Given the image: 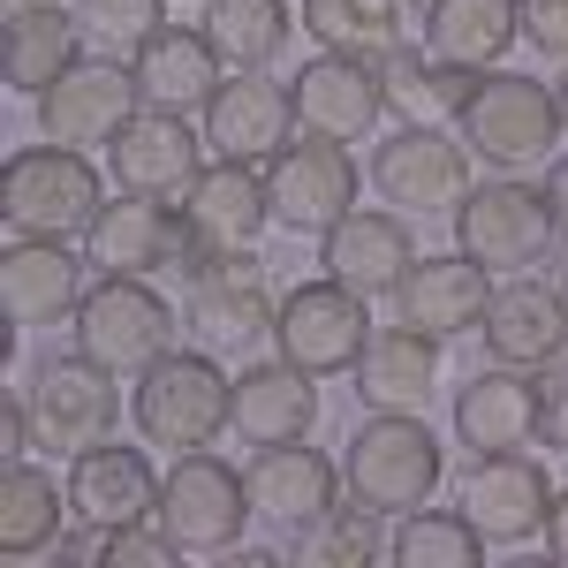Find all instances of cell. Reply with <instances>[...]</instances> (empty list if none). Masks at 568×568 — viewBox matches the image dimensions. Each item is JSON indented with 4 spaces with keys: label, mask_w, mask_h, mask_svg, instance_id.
I'll list each match as a JSON object with an SVG mask.
<instances>
[{
    "label": "cell",
    "mask_w": 568,
    "mask_h": 568,
    "mask_svg": "<svg viewBox=\"0 0 568 568\" xmlns=\"http://www.w3.org/2000/svg\"><path fill=\"white\" fill-rule=\"evenodd\" d=\"M342 485L372 516H409L439 493V439L417 409H372L349 433L342 455Z\"/></svg>",
    "instance_id": "obj_1"
},
{
    "label": "cell",
    "mask_w": 568,
    "mask_h": 568,
    "mask_svg": "<svg viewBox=\"0 0 568 568\" xmlns=\"http://www.w3.org/2000/svg\"><path fill=\"white\" fill-rule=\"evenodd\" d=\"M130 417L144 447H168V455H190V447H213L227 425H235V379L220 372L213 356L197 349H168L130 394Z\"/></svg>",
    "instance_id": "obj_2"
},
{
    "label": "cell",
    "mask_w": 568,
    "mask_h": 568,
    "mask_svg": "<svg viewBox=\"0 0 568 568\" xmlns=\"http://www.w3.org/2000/svg\"><path fill=\"white\" fill-rule=\"evenodd\" d=\"M106 205V182L91 168L77 144H23V152H8V168H0V220H8V235H84L91 220Z\"/></svg>",
    "instance_id": "obj_3"
},
{
    "label": "cell",
    "mask_w": 568,
    "mask_h": 568,
    "mask_svg": "<svg viewBox=\"0 0 568 568\" xmlns=\"http://www.w3.org/2000/svg\"><path fill=\"white\" fill-rule=\"evenodd\" d=\"M77 349L114 379H144L175 349V311L144 273H99V288H84L77 304Z\"/></svg>",
    "instance_id": "obj_4"
},
{
    "label": "cell",
    "mask_w": 568,
    "mask_h": 568,
    "mask_svg": "<svg viewBox=\"0 0 568 568\" xmlns=\"http://www.w3.org/2000/svg\"><path fill=\"white\" fill-rule=\"evenodd\" d=\"M455 130H463V144H470V160L516 175V168L554 160V144H561V106H554V84L485 69L478 91H470V106L455 114Z\"/></svg>",
    "instance_id": "obj_5"
},
{
    "label": "cell",
    "mask_w": 568,
    "mask_h": 568,
    "mask_svg": "<svg viewBox=\"0 0 568 568\" xmlns=\"http://www.w3.org/2000/svg\"><path fill=\"white\" fill-rule=\"evenodd\" d=\"M455 251H470L478 265L493 273H524L554 251V235H561V220L546 205V182L530 190L516 175H493V182H470V197L455 205Z\"/></svg>",
    "instance_id": "obj_6"
},
{
    "label": "cell",
    "mask_w": 568,
    "mask_h": 568,
    "mask_svg": "<svg viewBox=\"0 0 568 568\" xmlns=\"http://www.w3.org/2000/svg\"><path fill=\"white\" fill-rule=\"evenodd\" d=\"M251 516H258L251 508V478L227 470L205 447H190V455H175V470L160 478V516L152 524L168 530L182 554H227V546H243Z\"/></svg>",
    "instance_id": "obj_7"
},
{
    "label": "cell",
    "mask_w": 568,
    "mask_h": 568,
    "mask_svg": "<svg viewBox=\"0 0 568 568\" xmlns=\"http://www.w3.org/2000/svg\"><path fill=\"white\" fill-rule=\"evenodd\" d=\"M265 227H273V197H265V175L251 160H213L205 175L190 182L182 197V273H205L227 251H251Z\"/></svg>",
    "instance_id": "obj_8"
},
{
    "label": "cell",
    "mask_w": 568,
    "mask_h": 568,
    "mask_svg": "<svg viewBox=\"0 0 568 568\" xmlns=\"http://www.w3.org/2000/svg\"><path fill=\"white\" fill-rule=\"evenodd\" d=\"M364 304H372V296L342 288L334 273H326V281H304V288L281 296L273 349L288 356L296 372H311V379H342V372H356V356L372 342V311Z\"/></svg>",
    "instance_id": "obj_9"
},
{
    "label": "cell",
    "mask_w": 568,
    "mask_h": 568,
    "mask_svg": "<svg viewBox=\"0 0 568 568\" xmlns=\"http://www.w3.org/2000/svg\"><path fill=\"white\" fill-rule=\"evenodd\" d=\"M31 402V439L45 455H84L99 439H114V417H122V394H114V372L77 356H45L39 379L23 387Z\"/></svg>",
    "instance_id": "obj_10"
},
{
    "label": "cell",
    "mask_w": 568,
    "mask_h": 568,
    "mask_svg": "<svg viewBox=\"0 0 568 568\" xmlns=\"http://www.w3.org/2000/svg\"><path fill=\"white\" fill-rule=\"evenodd\" d=\"M265 197H273V220H281L288 235H326L334 220L356 213L349 144H334V136H288V144L265 160Z\"/></svg>",
    "instance_id": "obj_11"
},
{
    "label": "cell",
    "mask_w": 568,
    "mask_h": 568,
    "mask_svg": "<svg viewBox=\"0 0 568 568\" xmlns=\"http://www.w3.org/2000/svg\"><path fill=\"white\" fill-rule=\"evenodd\" d=\"M136 106H144V91H136L130 61H114V53H84L69 77H53V84L39 91V136L91 152V144H114Z\"/></svg>",
    "instance_id": "obj_12"
},
{
    "label": "cell",
    "mask_w": 568,
    "mask_h": 568,
    "mask_svg": "<svg viewBox=\"0 0 568 568\" xmlns=\"http://www.w3.org/2000/svg\"><path fill=\"white\" fill-rule=\"evenodd\" d=\"M455 508L478 524L485 546H524V538H546V516H554V478L546 463L516 447V455H478L463 485H455Z\"/></svg>",
    "instance_id": "obj_13"
},
{
    "label": "cell",
    "mask_w": 568,
    "mask_h": 568,
    "mask_svg": "<svg viewBox=\"0 0 568 568\" xmlns=\"http://www.w3.org/2000/svg\"><path fill=\"white\" fill-rule=\"evenodd\" d=\"M106 175L114 190H136V197H160V205H182L190 182L205 175V136L190 130V114H168V106H136L122 136L106 144Z\"/></svg>",
    "instance_id": "obj_14"
},
{
    "label": "cell",
    "mask_w": 568,
    "mask_h": 568,
    "mask_svg": "<svg viewBox=\"0 0 568 568\" xmlns=\"http://www.w3.org/2000/svg\"><path fill=\"white\" fill-rule=\"evenodd\" d=\"M273 318H281V296L265 288L251 251H227L205 273H190V334L205 349H227V356L258 349V342H273Z\"/></svg>",
    "instance_id": "obj_15"
},
{
    "label": "cell",
    "mask_w": 568,
    "mask_h": 568,
    "mask_svg": "<svg viewBox=\"0 0 568 568\" xmlns=\"http://www.w3.org/2000/svg\"><path fill=\"white\" fill-rule=\"evenodd\" d=\"M372 182H379V197H387L394 213H409V220L417 213H455V205L470 197V152H463L455 136L402 122V130L379 144Z\"/></svg>",
    "instance_id": "obj_16"
},
{
    "label": "cell",
    "mask_w": 568,
    "mask_h": 568,
    "mask_svg": "<svg viewBox=\"0 0 568 568\" xmlns=\"http://www.w3.org/2000/svg\"><path fill=\"white\" fill-rule=\"evenodd\" d=\"M288 99H296V130L334 136V144H356L387 114L379 61H364V53H311L304 69L288 77Z\"/></svg>",
    "instance_id": "obj_17"
},
{
    "label": "cell",
    "mask_w": 568,
    "mask_h": 568,
    "mask_svg": "<svg viewBox=\"0 0 568 568\" xmlns=\"http://www.w3.org/2000/svg\"><path fill=\"white\" fill-rule=\"evenodd\" d=\"M84 265L91 258L69 251V235H8V251H0V311H8V334L77 318V304H84Z\"/></svg>",
    "instance_id": "obj_18"
},
{
    "label": "cell",
    "mask_w": 568,
    "mask_h": 568,
    "mask_svg": "<svg viewBox=\"0 0 568 568\" xmlns=\"http://www.w3.org/2000/svg\"><path fill=\"white\" fill-rule=\"evenodd\" d=\"M69 516L84 530L152 524L160 516V470H152V455L144 447H114V439L69 455Z\"/></svg>",
    "instance_id": "obj_19"
},
{
    "label": "cell",
    "mask_w": 568,
    "mask_h": 568,
    "mask_svg": "<svg viewBox=\"0 0 568 568\" xmlns=\"http://www.w3.org/2000/svg\"><path fill=\"white\" fill-rule=\"evenodd\" d=\"M130 69H136L144 106H168V114H205L213 91L227 84L213 31H190V23H160L144 45H130Z\"/></svg>",
    "instance_id": "obj_20"
},
{
    "label": "cell",
    "mask_w": 568,
    "mask_h": 568,
    "mask_svg": "<svg viewBox=\"0 0 568 568\" xmlns=\"http://www.w3.org/2000/svg\"><path fill=\"white\" fill-rule=\"evenodd\" d=\"M485 304H493V265H478L470 251H447V258H417L394 288V311L417 326V334H470L485 326Z\"/></svg>",
    "instance_id": "obj_21"
},
{
    "label": "cell",
    "mask_w": 568,
    "mask_h": 568,
    "mask_svg": "<svg viewBox=\"0 0 568 568\" xmlns=\"http://www.w3.org/2000/svg\"><path fill=\"white\" fill-rule=\"evenodd\" d=\"M288 130H296V99L281 84H265L258 69L227 77L213 91V106H205V152L213 160H251V168H265L288 144Z\"/></svg>",
    "instance_id": "obj_22"
},
{
    "label": "cell",
    "mask_w": 568,
    "mask_h": 568,
    "mask_svg": "<svg viewBox=\"0 0 568 568\" xmlns=\"http://www.w3.org/2000/svg\"><path fill=\"white\" fill-rule=\"evenodd\" d=\"M478 334H485V349H493V364L546 372L554 356H568V296L546 288V281H508V288H493Z\"/></svg>",
    "instance_id": "obj_23"
},
{
    "label": "cell",
    "mask_w": 568,
    "mask_h": 568,
    "mask_svg": "<svg viewBox=\"0 0 568 568\" xmlns=\"http://www.w3.org/2000/svg\"><path fill=\"white\" fill-rule=\"evenodd\" d=\"M243 478H251V508H258V524L304 530V524H318L326 508H342V500H334V493H342V463H326V455L304 447V439H288V447H258Z\"/></svg>",
    "instance_id": "obj_24"
},
{
    "label": "cell",
    "mask_w": 568,
    "mask_h": 568,
    "mask_svg": "<svg viewBox=\"0 0 568 568\" xmlns=\"http://www.w3.org/2000/svg\"><path fill=\"white\" fill-rule=\"evenodd\" d=\"M182 251V205H160V197H106L99 220L84 227V258L99 273H152V265H175Z\"/></svg>",
    "instance_id": "obj_25"
},
{
    "label": "cell",
    "mask_w": 568,
    "mask_h": 568,
    "mask_svg": "<svg viewBox=\"0 0 568 568\" xmlns=\"http://www.w3.org/2000/svg\"><path fill=\"white\" fill-rule=\"evenodd\" d=\"M318 265H326L342 288H356V296H394L402 273L417 265V251H409V213H349V220H334Z\"/></svg>",
    "instance_id": "obj_26"
},
{
    "label": "cell",
    "mask_w": 568,
    "mask_h": 568,
    "mask_svg": "<svg viewBox=\"0 0 568 568\" xmlns=\"http://www.w3.org/2000/svg\"><path fill=\"white\" fill-rule=\"evenodd\" d=\"M455 433L470 455H516L538 439V379L516 364H493L455 394Z\"/></svg>",
    "instance_id": "obj_27"
},
{
    "label": "cell",
    "mask_w": 568,
    "mask_h": 568,
    "mask_svg": "<svg viewBox=\"0 0 568 568\" xmlns=\"http://www.w3.org/2000/svg\"><path fill=\"white\" fill-rule=\"evenodd\" d=\"M311 425H318V387H311V372H296L288 356L235 372V439H251V447H288V439H304Z\"/></svg>",
    "instance_id": "obj_28"
},
{
    "label": "cell",
    "mask_w": 568,
    "mask_h": 568,
    "mask_svg": "<svg viewBox=\"0 0 568 568\" xmlns=\"http://www.w3.org/2000/svg\"><path fill=\"white\" fill-rule=\"evenodd\" d=\"M439 387V342L417 334L409 318L402 326H372V342L356 356V394L364 409H425Z\"/></svg>",
    "instance_id": "obj_29"
},
{
    "label": "cell",
    "mask_w": 568,
    "mask_h": 568,
    "mask_svg": "<svg viewBox=\"0 0 568 568\" xmlns=\"http://www.w3.org/2000/svg\"><path fill=\"white\" fill-rule=\"evenodd\" d=\"M524 39V0H425V53L463 69H500Z\"/></svg>",
    "instance_id": "obj_30"
},
{
    "label": "cell",
    "mask_w": 568,
    "mask_h": 568,
    "mask_svg": "<svg viewBox=\"0 0 568 568\" xmlns=\"http://www.w3.org/2000/svg\"><path fill=\"white\" fill-rule=\"evenodd\" d=\"M485 69H463V61H433V53H409L394 45L379 53V84H387V114L394 122H417V130H439L470 106Z\"/></svg>",
    "instance_id": "obj_31"
},
{
    "label": "cell",
    "mask_w": 568,
    "mask_h": 568,
    "mask_svg": "<svg viewBox=\"0 0 568 568\" xmlns=\"http://www.w3.org/2000/svg\"><path fill=\"white\" fill-rule=\"evenodd\" d=\"M84 61V23H77V8H39V16H8L0 23V77L8 91H23V99H39L53 77H69Z\"/></svg>",
    "instance_id": "obj_32"
},
{
    "label": "cell",
    "mask_w": 568,
    "mask_h": 568,
    "mask_svg": "<svg viewBox=\"0 0 568 568\" xmlns=\"http://www.w3.org/2000/svg\"><path fill=\"white\" fill-rule=\"evenodd\" d=\"M61 524H69V485H53L39 463H8L0 470V554L8 561L61 554Z\"/></svg>",
    "instance_id": "obj_33"
},
{
    "label": "cell",
    "mask_w": 568,
    "mask_h": 568,
    "mask_svg": "<svg viewBox=\"0 0 568 568\" xmlns=\"http://www.w3.org/2000/svg\"><path fill=\"white\" fill-rule=\"evenodd\" d=\"M409 8H417V0H304L296 23H304L326 53H364V61H379V53L402 45Z\"/></svg>",
    "instance_id": "obj_34"
},
{
    "label": "cell",
    "mask_w": 568,
    "mask_h": 568,
    "mask_svg": "<svg viewBox=\"0 0 568 568\" xmlns=\"http://www.w3.org/2000/svg\"><path fill=\"white\" fill-rule=\"evenodd\" d=\"M205 31L227 69H265L304 23H288V0H205Z\"/></svg>",
    "instance_id": "obj_35"
},
{
    "label": "cell",
    "mask_w": 568,
    "mask_h": 568,
    "mask_svg": "<svg viewBox=\"0 0 568 568\" xmlns=\"http://www.w3.org/2000/svg\"><path fill=\"white\" fill-rule=\"evenodd\" d=\"M387 554L402 568H478L485 538L463 508H409V516H394Z\"/></svg>",
    "instance_id": "obj_36"
},
{
    "label": "cell",
    "mask_w": 568,
    "mask_h": 568,
    "mask_svg": "<svg viewBox=\"0 0 568 568\" xmlns=\"http://www.w3.org/2000/svg\"><path fill=\"white\" fill-rule=\"evenodd\" d=\"M296 554H304L311 568H364V561L387 554V538H379V516H372L364 500H349V508H326L318 524H304Z\"/></svg>",
    "instance_id": "obj_37"
},
{
    "label": "cell",
    "mask_w": 568,
    "mask_h": 568,
    "mask_svg": "<svg viewBox=\"0 0 568 568\" xmlns=\"http://www.w3.org/2000/svg\"><path fill=\"white\" fill-rule=\"evenodd\" d=\"M69 561H106V568H175V538L160 524H114V530H84V538H61Z\"/></svg>",
    "instance_id": "obj_38"
},
{
    "label": "cell",
    "mask_w": 568,
    "mask_h": 568,
    "mask_svg": "<svg viewBox=\"0 0 568 568\" xmlns=\"http://www.w3.org/2000/svg\"><path fill=\"white\" fill-rule=\"evenodd\" d=\"M69 8H77L84 39L99 45H144L160 31V0H69Z\"/></svg>",
    "instance_id": "obj_39"
},
{
    "label": "cell",
    "mask_w": 568,
    "mask_h": 568,
    "mask_svg": "<svg viewBox=\"0 0 568 568\" xmlns=\"http://www.w3.org/2000/svg\"><path fill=\"white\" fill-rule=\"evenodd\" d=\"M538 447H568V356L538 372Z\"/></svg>",
    "instance_id": "obj_40"
},
{
    "label": "cell",
    "mask_w": 568,
    "mask_h": 568,
    "mask_svg": "<svg viewBox=\"0 0 568 568\" xmlns=\"http://www.w3.org/2000/svg\"><path fill=\"white\" fill-rule=\"evenodd\" d=\"M524 39L538 53L568 61V0H524Z\"/></svg>",
    "instance_id": "obj_41"
},
{
    "label": "cell",
    "mask_w": 568,
    "mask_h": 568,
    "mask_svg": "<svg viewBox=\"0 0 568 568\" xmlns=\"http://www.w3.org/2000/svg\"><path fill=\"white\" fill-rule=\"evenodd\" d=\"M23 447H39V439H31V402L8 394V402H0V463H23Z\"/></svg>",
    "instance_id": "obj_42"
},
{
    "label": "cell",
    "mask_w": 568,
    "mask_h": 568,
    "mask_svg": "<svg viewBox=\"0 0 568 568\" xmlns=\"http://www.w3.org/2000/svg\"><path fill=\"white\" fill-rule=\"evenodd\" d=\"M546 554L568 561V493H554V516H546Z\"/></svg>",
    "instance_id": "obj_43"
},
{
    "label": "cell",
    "mask_w": 568,
    "mask_h": 568,
    "mask_svg": "<svg viewBox=\"0 0 568 568\" xmlns=\"http://www.w3.org/2000/svg\"><path fill=\"white\" fill-rule=\"evenodd\" d=\"M546 205H554V220H561V235H568V152L554 160V175H546Z\"/></svg>",
    "instance_id": "obj_44"
},
{
    "label": "cell",
    "mask_w": 568,
    "mask_h": 568,
    "mask_svg": "<svg viewBox=\"0 0 568 568\" xmlns=\"http://www.w3.org/2000/svg\"><path fill=\"white\" fill-rule=\"evenodd\" d=\"M39 8H69V0H0V23L8 16H39Z\"/></svg>",
    "instance_id": "obj_45"
},
{
    "label": "cell",
    "mask_w": 568,
    "mask_h": 568,
    "mask_svg": "<svg viewBox=\"0 0 568 568\" xmlns=\"http://www.w3.org/2000/svg\"><path fill=\"white\" fill-rule=\"evenodd\" d=\"M554 106H561V144H568V69H561V84H554Z\"/></svg>",
    "instance_id": "obj_46"
},
{
    "label": "cell",
    "mask_w": 568,
    "mask_h": 568,
    "mask_svg": "<svg viewBox=\"0 0 568 568\" xmlns=\"http://www.w3.org/2000/svg\"><path fill=\"white\" fill-rule=\"evenodd\" d=\"M561 296H568V281H561Z\"/></svg>",
    "instance_id": "obj_47"
}]
</instances>
